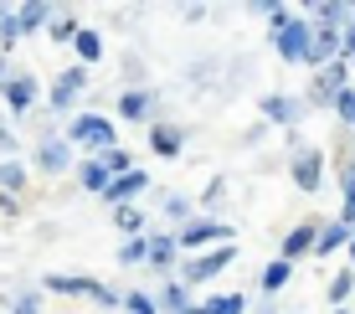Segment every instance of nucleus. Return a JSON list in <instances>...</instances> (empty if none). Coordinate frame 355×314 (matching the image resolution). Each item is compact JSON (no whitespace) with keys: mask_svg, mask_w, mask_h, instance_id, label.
I'll return each mask as SVG.
<instances>
[{"mask_svg":"<svg viewBox=\"0 0 355 314\" xmlns=\"http://www.w3.org/2000/svg\"><path fill=\"white\" fill-rule=\"evenodd\" d=\"M83 88H88V67H67L62 78L52 82V114H67V108L78 103Z\"/></svg>","mask_w":355,"mask_h":314,"instance_id":"7","label":"nucleus"},{"mask_svg":"<svg viewBox=\"0 0 355 314\" xmlns=\"http://www.w3.org/2000/svg\"><path fill=\"white\" fill-rule=\"evenodd\" d=\"M6 78H16V62H10V57H0V82Z\"/></svg>","mask_w":355,"mask_h":314,"instance_id":"39","label":"nucleus"},{"mask_svg":"<svg viewBox=\"0 0 355 314\" xmlns=\"http://www.w3.org/2000/svg\"><path fill=\"white\" fill-rule=\"evenodd\" d=\"M314 21L340 31V26L350 21V6H345V0H320V6H309V26H314Z\"/></svg>","mask_w":355,"mask_h":314,"instance_id":"15","label":"nucleus"},{"mask_svg":"<svg viewBox=\"0 0 355 314\" xmlns=\"http://www.w3.org/2000/svg\"><path fill=\"white\" fill-rule=\"evenodd\" d=\"M150 150H155V155H165V160H175V155H180V129L155 124V129H150Z\"/></svg>","mask_w":355,"mask_h":314,"instance_id":"21","label":"nucleus"},{"mask_svg":"<svg viewBox=\"0 0 355 314\" xmlns=\"http://www.w3.org/2000/svg\"><path fill=\"white\" fill-rule=\"evenodd\" d=\"M21 42V26H16V10H6L0 6V46H6V57H10V46Z\"/></svg>","mask_w":355,"mask_h":314,"instance_id":"26","label":"nucleus"},{"mask_svg":"<svg viewBox=\"0 0 355 314\" xmlns=\"http://www.w3.org/2000/svg\"><path fill=\"white\" fill-rule=\"evenodd\" d=\"M98 165L108 171V180H114V175H129V171H134L129 150H119V144H114V150H103V155H98Z\"/></svg>","mask_w":355,"mask_h":314,"instance_id":"23","label":"nucleus"},{"mask_svg":"<svg viewBox=\"0 0 355 314\" xmlns=\"http://www.w3.org/2000/svg\"><path fill=\"white\" fill-rule=\"evenodd\" d=\"M10 314H42V299L36 294H16L10 299Z\"/></svg>","mask_w":355,"mask_h":314,"instance_id":"34","label":"nucleus"},{"mask_svg":"<svg viewBox=\"0 0 355 314\" xmlns=\"http://www.w3.org/2000/svg\"><path fill=\"white\" fill-rule=\"evenodd\" d=\"M46 288L52 294H88L98 299V304H119V294L108 284H98V279H67V273H46Z\"/></svg>","mask_w":355,"mask_h":314,"instance_id":"5","label":"nucleus"},{"mask_svg":"<svg viewBox=\"0 0 355 314\" xmlns=\"http://www.w3.org/2000/svg\"><path fill=\"white\" fill-rule=\"evenodd\" d=\"M144 258H150L155 268H170V263H175V237L150 232V237H144Z\"/></svg>","mask_w":355,"mask_h":314,"instance_id":"17","label":"nucleus"},{"mask_svg":"<svg viewBox=\"0 0 355 314\" xmlns=\"http://www.w3.org/2000/svg\"><path fill=\"white\" fill-rule=\"evenodd\" d=\"M201 309L206 314H242V309H248V299H242V294H216V299H206Z\"/></svg>","mask_w":355,"mask_h":314,"instance_id":"25","label":"nucleus"},{"mask_svg":"<svg viewBox=\"0 0 355 314\" xmlns=\"http://www.w3.org/2000/svg\"><path fill=\"white\" fill-rule=\"evenodd\" d=\"M72 36H78V21H52V42H72Z\"/></svg>","mask_w":355,"mask_h":314,"instance_id":"37","label":"nucleus"},{"mask_svg":"<svg viewBox=\"0 0 355 314\" xmlns=\"http://www.w3.org/2000/svg\"><path fill=\"white\" fill-rule=\"evenodd\" d=\"M268 36H273V52L284 57V62H304V57H309V21H304V16L278 10L273 26H268Z\"/></svg>","mask_w":355,"mask_h":314,"instance_id":"1","label":"nucleus"},{"mask_svg":"<svg viewBox=\"0 0 355 314\" xmlns=\"http://www.w3.org/2000/svg\"><path fill=\"white\" fill-rule=\"evenodd\" d=\"M345 247H350V268H355V243H345Z\"/></svg>","mask_w":355,"mask_h":314,"instance_id":"41","label":"nucleus"},{"mask_svg":"<svg viewBox=\"0 0 355 314\" xmlns=\"http://www.w3.org/2000/svg\"><path fill=\"white\" fill-rule=\"evenodd\" d=\"M78 180H83V191H93V196H103V191H108V171L98 160H83L78 165Z\"/></svg>","mask_w":355,"mask_h":314,"instance_id":"22","label":"nucleus"},{"mask_svg":"<svg viewBox=\"0 0 355 314\" xmlns=\"http://www.w3.org/2000/svg\"><path fill=\"white\" fill-rule=\"evenodd\" d=\"M67 165H72V150H67V139H42V150H36V171L57 175V171H67Z\"/></svg>","mask_w":355,"mask_h":314,"instance_id":"12","label":"nucleus"},{"mask_svg":"<svg viewBox=\"0 0 355 314\" xmlns=\"http://www.w3.org/2000/svg\"><path fill=\"white\" fill-rule=\"evenodd\" d=\"M335 314H345V309H335Z\"/></svg>","mask_w":355,"mask_h":314,"instance_id":"42","label":"nucleus"},{"mask_svg":"<svg viewBox=\"0 0 355 314\" xmlns=\"http://www.w3.org/2000/svg\"><path fill=\"white\" fill-rule=\"evenodd\" d=\"M119 304H124V314H155L150 294H124V299H119Z\"/></svg>","mask_w":355,"mask_h":314,"instance_id":"32","label":"nucleus"},{"mask_svg":"<svg viewBox=\"0 0 355 314\" xmlns=\"http://www.w3.org/2000/svg\"><path fill=\"white\" fill-rule=\"evenodd\" d=\"M114 222H119V232H134V237H144V216L134 211V207H114Z\"/></svg>","mask_w":355,"mask_h":314,"instance_id":"28","label":"nucleus"},{"mask_svg":"<svg viewBox=\"0 0 355 314\" xmlns=\"http://www.w3.org/2000/svg\"><path fill=\"white\" fill-rule=\"evenodd\" d=\"M345 78H350V67L340 62V57H335V62H329V67H320V72H314V88H309V103H320V108H324V103L335 98L340 88H350Z\"/></svg>","mask_w":355,"mask_h":314,"instance_id":"6","label":"nucleus"},{"mask_svg":"<svg viewBox=\"0 0 355 314\" xmlns=\"http://www.w3.org/2000/svg\"><path fill=\"white\" fill-rule=\"evenodd\" d=\"M340 62H355V16L340 26Z\"/></svg>","mask_w":355,"mask_h":314,"instance_id":"30","label":"nucleus"},{"mask_svg":"<svg viewBox=\"0 0 355 314\" xmlns=\"http://www.w3.org/2000/svg\"><path fill=\"white\" fill-rule=\"evenodd\" d=\"M0 191H26V171L16 160H0Z\"/></svg>","mask_w":355,"mask_h":314,"instance_id":"27","label":"nucleus"},{"mask_svg":"<svg viewBox=\"0 0 355 314\" xmlns=\"http://www.w3.org/2000/svg\"><path fill=\"white\" fill-rule=\"evenodd\" d=\"M340 180H345V216H340V222H355V171H345V175H340Z\"/></svg>","mask_w":355,"mask_h":314,"instance_id":"33","label":"nucleus"},{"mask_svg":"<svg viewBox=\"0 0 355 314\" xmlns=\"http://www.w3.org/2000/svg\"><path fill=\"white\" fill-rule=\"evenodd\" d=\"M288 279H293V263H284V258H273V263L263 268V288H268V294H278Z\"/></svg>","mask_w":355,"mask_h":314,"instance_id":"24","label":"nucleus"},{"mask_svg":"<svg viewBox=\"0 0 355 314\" xmlns=\"http://www.w3.org/2000/svg\"><path fill=\"white\" fill-rule=\"evenodd\" d=\"M150 304H155V314H180V309L191 304V288H186V284H165Z\"/></svg>","mask_w":355,"mask_h":314,"instance_id":"16","label":"nucleus"},{"mask_svg":"<svg viewBox=\"0 0 355 314\" xmlns=\"http://www.w3.org/2000/svg\"><path fill=\"white\" fill-rule=\"evenodd\" d=\"M67 144H93L98 155L103 150H114L119 134H114V119H103V114H78L67 124Z\"/></svg>","mask_w":355,"mask_h":314,"instance_id":"2","label":"nucleus"},{"mask_svg":"<svg viewBox=\"0 0 355 314\" xmlns=\"http://www.w3.org/2000/svg\"><path fill=\"white\" fill-rule=\"evenodd\" d=\"M329 108H335V114L345 119V124H355V88H340L335 98H329Z\"/></svg>","mask_w":355,"mask_h":314,"instance_id":"29","label":"nucleus"},{"mask_svg":"<svg viewBox=\"0 0 355 314\" xmlns=\"http://www.w3.org/2000/svg\"><path fill=\"white\" fill-rule=\"evenodd\" d=\"M72 46H78V57H83V67H93L98 57H103V36H98L93 26H78V36H72Z\"/></svg>","mask_w":355,"mask_h":314,"instance_id":"20","label":"nucleus"},{"mask_svg":"<svg viewBox=\"0 0 355 314\" xmlns=\"http://www.w3.org/2000/svg\"><path fill=\"white\" fill-rule=\"evenodd\" d=\"M180 314H206V309H201V304H186V309H180Z\"/></svg>","mask_w":355,"mask_h":314,"instance_id":"40","label":"nucleus"},{"mask_svg":"<svg viewBox=\"0 0 355 314\" xmlns=\"http://www.w3.org/2000/svg\"><path fill=\"white\" fill-rule=\"evenodd\" d=\"M119 263H124V268L129 263H144V237H129V243L119 247Z\"/></svg>","mask_w":355,"mask_h":314,"instance_id":"31","label":"nucleus"},{"mask_svg":"<svg viewBox=\"0 0 355 314\" xmlns=\"http://www.w3.org/2000/svg\"><path fill=\"white\" fill-rule=\"evenodd\" d=\"M206 243H232V227L227 222H216V216H196V222L180 227V237H175V247H206Z\"/></svg>","mask_w":355,"mask_h":314,"instance_id":"3","label":"nucleus"},{"mask_svg":"<svg viewBox=\"0 0 355 314\" xmlns=\"http://www.w3.org/2000/svg\"><path fill=\"white\" fill-rule=\"evenodd\" d=\"M165 216H170V222H186V216H191V201H180V196H165Z\"/></svg>","mask_w":355,"mask_h":314,"instance_id":"35","label":"nucleus"},{"mask_svg":"<svg viewBox=\"0 0 355 314\" xmlns=\"http://www.w3.org/2000/svg\"><path fill=\"white\" fill-rule=\"evenodd\" d=\"M139 191H150V175H144V171H139V165H134V171H129V175H114V180H108V191H103V201H108V207H129V201H134V196H139Z\"/></svg>","mask_w":355,"mask_h":314,"instance_id":"8","label":"nucleus"},{"mask_svg":"<svg viewBox=\"0 0 355 314\" xmlns=\"http://www.w3.org/2000/svg\"><path fill=\"white\" fill-rule=\"evenodd\" d=\"M350 284H355V273H340L335 284H329V299H335V304H345V294H350Z\"/></svg>","mask_w":355,"mask_h":314,"instance_id":"36","label":"nucleus"},{"mask_svg":"<svg viewBox=\"0 0 355 314\" xmlns=\"http://www.w3.org/2000/svg\"><path fill=\"white\" fill-rule=\"evenodd\" d=\"M232 258H237V247H232V243H222L216 252H206V258H196V263H191V268H186V284H211V279L227 268Z\"/></svg>","mask_w":355,"mask_h":314,"instance_id":"9","label":"nucleus"},{"mask_svg":"<svg viewBox=\"0 0 355 314\" xmlns=\"http://www.w3.org/2000/svg\"><path fill=\"white\" fill-rule=\"evenodd\" d=\"M350 171H355V165H350Z\"/></svg>","mask_w":355,"mask_h":314,"instance_id":"43","label":"nucleus"},{"mask_svg":"<svg viewBox=\"0 0 355 314\" xmlns=\"http://www.w3.org/2000/svg\"><path fill=\"white\" fill-rule=\"evenodd\" d=\"M345 243H350V227L345 222H329V227L314 232V252H320V258H324V252H335V247H345Z\"/></svg>","mask_w":355,"mask_h":314,"instance_id":"19","label":"nucleus"},{"mask_svg":"<svg viewBox=\"0 0 355 314\" xmlns=\"http://www.w3.org/2000/svg\"><path fill=\"white\" fill-rule=\"evenodd\" d=\"M42 21H52V6H42V0H26V6H16V26H21V36H26V31H42Z\"/></svg>","mask_w":355,"mask_h":314,"instance_id":"18","label":"nucleus"},{"mask_svg":"<svg viewBox=\"0 0 355 314\" xmlns=\"http://www.w3.org/2000/svg\"><path fill=\"white\" fill-rule=\"evenodd\" d=\"M0 93H6V108H10V114H26V108L36 103V78H31V72H16V78L0 82Z\"/></svg>","mask_w":355,"mask_h":314,"instance_id":"10","label":"nucleus"},{"mask_svg":"<svg viewBox=\"0 0 355 314\" xmlns=\"http://www.w3.org/2000/svg\"><path fill=\"white\" fill-rule=\"evenodd\" d=\"M320 175H324V150H314V144L293 150V186H299L304 196H314V191H320Z\"/></svg>","mask_w":355,"mask_h":314,"instance_id":"4","label":"nucleus"},{"mask_svg":"<svg viewBox=\"0 0 355 314\" xmlns=\"http://www.w3.org/2000/svg\"><path fill=\"white\" fill-rule=\"evenodd\" d=\"M258 108L273 119V124H299V119H304V98H288V93H268Z\"/></svg>","mask_w":355,"mask_h":314,"instance_id":"11","label":"nucleus"},{"mask_svg":"<svg viewBox=\"0 0 355 314\" xmlns=\"http://www.w3.org/2000/svg\"><path fill=\"white\" fill-rule=\"evenodd\" d=\"M155 103H160V98H155L150 88H134V93H124V98H119V114H124L129 124H144V119L155 114Z\"/></svg>","mask_w":355,"mask_h":314,"instance_id":"13","label":"nucleus"},{"mask_svg":"<svg viewBox=\"0 0 355 314\" xmlns=\"http://www.w3.org/2000/svg\"><path fill=\"white\" fill-rule=\"evenodd\" d=\"M314 232H320L314 222H299V227H293V232L284 237V263L304 258V252H314Z\"/></svg>","mask_w":355,"mask_h":314,"instance_id":"14","label":"nucleus"},{"mask_svg":"<svg viewBox=\"0 0 355 314\" xmlns=\"http://www.w3.org/2000/svg\"><path fill=\"white\" fill-rule=\"evenodd\" d=\"M0 150H6V160H10V150H16V134L6 129V119H0Z\"/></svg>","mask_w":355,"mask_h":314,"instance_id":"38","label":"nucleus"}]
</instances>
